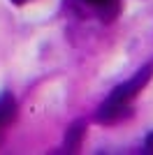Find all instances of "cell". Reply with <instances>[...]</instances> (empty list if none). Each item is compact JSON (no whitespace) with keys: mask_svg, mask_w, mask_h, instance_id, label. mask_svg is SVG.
<instances>
[{"mask_svg":"<svg viewBox=\"0 0 153 155\" xmlns=\"http://www.w3.org/2000/svg\"><path fill=\"white\" fill-rule=\"evenodd\" d=\"M83 134H86V123H83V120H76V123L67 130V134H65V150H70V153L79 150Z\"/></svg>","mask_w":153,"mask_h":155,"instance_id":"3957f363","label":"cell"},{"mask_svg":"<svg viewBox=\"0 0 153 155\" xmlns=\"http://www.w3.org/2000/svg\"><path fill=\"white\" fill-rule=\"evenodd\" d=\"M125 118H130V107L127 102H116V100H107L95 114V120L100 125H114Z\"/></svg>","mask_w":153,"mask_h":155,"instance_id":"7a4b0ae2","label":"cell"},{"mask_svg":"<svg viewBox=\"0 0 153 155\" xmlns=\"http://www.w3.org/2000/svg\"><path fill=\"white\" fill-rule=\"evenodd\" d=\"M86 2H90V5H102V2H107V0H86Z\"/></svg>","mask_w":153,"mask_h":155,"instance_id":"5b68a950","label":"cell"},{"mask_svg":"<svg viewBox=\"0 0 153 155\" xmlns=\"http://www.w3.org/2000/svg\"><path fill=\"white\" fill-rule=\"evenodd\" d=\"M151 72H153V65H146L144 70H139L134 74L130 81H125L123 86L114 88V93L109 95V100H116V102H130L137 93H141V88L148 84V79H151Z\"/></svg>","mask_w":153,"mask_h":155,"instance_id":"6da1fadb","label":"cell"},{"mask_svg":"<svg viewBox=\"0 0 153 155\" xmlns=\"http://www.w3.org/2000/svg\"><path fill=\"white\" fill-rule=\"evenodd\" d=\"M14 118H16V102L9 93H5V95H0V130L7 127Z\"/></svg>","mask_w":153,"mask_h":155,"instance_id":"277c9868","label":"cell"},{"mask_svg":"<svg viewBox=\"0 0 153 155\" xmlns=\"http://www.w3.org/2000/svg\"><path fill=\"white\" fill-rule=\"evenodd\" d=\"M14 5H23V2H28V0H12Z\"/></svg>","mask_w":153,"mask_h":155,"instance_id":"8992f818","label":"cell"}]
</instances>
